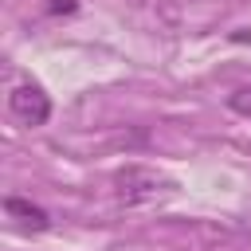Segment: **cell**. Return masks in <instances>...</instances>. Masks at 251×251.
Instances as JSON below:
<instances>
[{"label": "cell", "mask_w": 251, "mask_h": 251, "mask_svg": "<svg viewBox=\"0 0 251 251\" xmlns=\"http://www.w3.org/2000/svg\"><path fill=\"white\" fill-rule=\"evenodd\" d=\"M169 188H173V180L161 176L157 169H145V165H126L114 176V192L122 204H149V200L165 196Z\"/></svg>", "instance_id": "obj_1"}, {"label": "cell", "mask_w": 251, "mask_h": 251, "mask_svg": "<svg viewBox=\"0 0 251 251\" xmlns=\"http://www.w3.org/2000/svg\"><path fill=\"white\" fill-rule=\"evenodd\" d=\"M8 110L24 122V126H43L51 118V98L43 94V86L35 82H16L8 94Z\"/></svg>", "instance_id": "obj_2"}, {"label": "cell", "mask_w": 251, "mask_h": 251, "mask_svg": "<svg viewBox=\"0 0 251 251\" xmlns=\"http://www.w3.org/2000/svg\"><path fill=\"white\" fill-rule=\"evenodd\" d=\"M4 212H8L24 231H47V227H51L47 212H43V208H35V204H31V200H24V196H8V200H4Z\"/></svg>", "instance_id": "obj_3"}, {"label": "cell", "mask_w": 251, "mask_h": 251, "mask_svg": "<svg viewBox=\"0 0 251 251\" xmlns=\"http://www.w3.org/2000/svg\"><path fill=\"white\" fill-rule=\"evenodd\" d=\"M227 106L235 110V114H243V118H251V86H239L231 98H227Z\"/></svg>", "instance_id": "obj_4"}, {"label": "cell", "mask_w": 251, "mask_h": 251, "mask_svg": "<svg viewBox=\"0 0 251 251\" xmlns=\"http://www.w3.org/2000/svg\"><path fill=\"white\" fill-rule=\"evenodd\" d=\"M59 8H67V12H71L75 4H71V0H51V12H59Z\"/></svg>", "instance_id": "obj_5"}]
</instances>
